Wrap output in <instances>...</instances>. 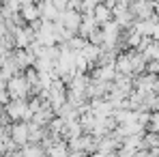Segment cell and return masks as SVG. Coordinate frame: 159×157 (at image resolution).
Instances as JSON below:
<instances>
[{
    "label": "cell",
    "mask_w": 159,
    "mask_h": 157,
    "mask_svg": "<svg viewBox=\"0 0 159 157\" xmlns=\"http://www.w3.org/2000/svg\"><path fill=\"white\" fill-rule=\"evenodd\" d=\"M7 90L11 95V99H28V93L32 90L30 82L26 80V76H13V78L7 82Z\"/></svg>",
    "instance_id": "obj_2"
},
{
    "label": "cell",
    "mask_w": 159,
    "mask_h": 157,
    "mask_svg": "<svg viewBox=\"0 0 159 157\" xmlns=\"http://www.w3.org/2000/svg\"><path fill=\"white\" fill-rule=\"evenodd\" d=\"M58 22H62L65 28H69L71 32H78L80 24H82V13L75 9H65L60 15H58Z\"/></svg>",
    "instance_id": "obj_3"
},
{
    "label": "cell",
    "mask_w": 159,
    "mask_h": 157,
    "mask_svg": "<svg viewBox=\"0 0 159 157\" xmlns=\"http://www.w3.org/2000/svg\"><path fill=\"white\" fill-rule=\"evenodd\" d=\"M4 110H7V116L11 121H30L32 118V110L28 108L26 99H9Z\"/></svg>",
    "instance_id": "obj_1"
},
{
    "label": "cell",
    "mask_w": 159,
    "mask_h": 157,
    "mask_svg": "<svg viewBox=\"0 0 159 157\" xmlns=\"http://www.w3.org/2000/svg\"><path fill=\"white\" fill-rule=\"evenodd\" d=\"M93 15H95L97 24L101 26V24H106L107 20H112V9L107 7L106 2H97V4H95V9H93Z\"/></svg>",
    "instance_id": "obj_6"
},
{
    "label": "cell",
    "mask_w": 159,
    "mask_h": 157,
    "mask_svg": "<svg viewBox=\"0 0 159 157\" xmlns=\"http://www.w3.org/2000/svg\"><path fill=\"white\" fill-rule=\"evenodd\" d=\"M39 15H41V20H45V22H56L58 20V15H60V11L56 9V4H54V0H39Z\"/></svg>",
    "instance_id": "obj_4"
},
{
    "label": "cell",
    "mask_w": 159,
    "mask_h": 157,
    "mask_svg": "<svg viewBox=\"0 0 159 157\" xmlns=\"http://www.w3.org/2000/svg\"><path fill=\"white\" fill-rule=\"evenodd\" d=\"M22 153H24V155H41L43 151H41V149H34V146H24Z\"/></svg>",
    "instance_id": "obj_8"
},
{
    "label": "cell",
    "mask_w": 159,
    "mask_h": 157,
    "mask_svg": "<svg viewBox=\"0 0 159 157\" xmlns=\"http://www.w3.org/2000/svg\"><path fill=\"white\" fill-rule=\"evenodd\" d=\"M20 17L24 20V22H34V20H39L41 15H39V7L34 4V2H30V4H24L22 9H20Z\"/></svg>",
    "instance_id": "obj_7"
},
{
    "label": "cell",
    "mask_w": 159,
    "mask_h": 157,
    "mask_svg": "<svg viewBox=\"0 0 159 157\" xmlns=\"http://www.w3.org/2000/svg\"><path fill=\"white\" fill-rule=\"evenodd\" d=\"M28 136H30L28 121H26V123H15V125H11V138L15 140V144H26Z\"/></svg>",
    "instance_id": "obj_5"
}]
</instances>
